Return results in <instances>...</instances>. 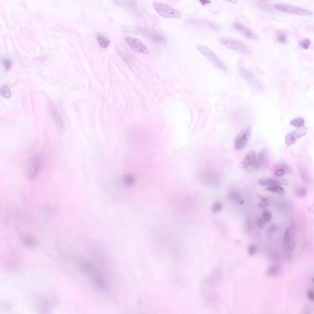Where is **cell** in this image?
<instances>
[{
	"instance_id": "5",
	"label": "cell",
	"mask_w": 314,
	"mask_h": 314,
	"mask_svg": "<svg viewBox=\"0 0 314 314\" xmlns=\"http://www.w3.org/2000/svg\"><path fill=\"white\" fill-rule=\"evenodd\" d=\"M197 50L204 57L217 67L224 71H227L225 65L212 51L208 47L201 45H198Z\"/></svg>"
},
{
	"instance_id": "12",
	"label": "cell",
	"mask_w": 314,
	"mask_h": 314,
	"mask_svg": "<svg viewBox=\"0 0 314 314\" xmlns=\"http://www.w3.org/2000/svg\"><path fill=\"white\" fill-rule=\"evenodd\" d=\"M234 28L237 31L247 38L254 40H258L259 37L247 27L238 22H235L233 25Z\"/></svg>"
},
{
	"instance_id": "24",
	"label": "cell",
	"mask_w": 314,
	"mask_h": 314,
	"mask_svg": "<svg viewBox=\"0 0 314 314\" xmlns=\"http://www.w3.org/2000/svg\"><path fill=\"white\" fill-rule=\"evenodd\" d=\"M222 208L221 204L219 202H217L213 205L211 209L213 212L216 213L220 211Z\"/></svg>"
},
{
	"instance_id": "33",
	"label": "cell",
	"mask_w": 314,
	"mask_h": 314,
	"mask_svg": "<svg viewBox=\"0 0 314 314\" xmlns=\"http://www.w3.org/2000/svg\"><path fill=\"white\" fill-rule=\"evenodd\" d=\"M200 3L202 6H205L210 3L211 2L207 0H201L199 1Z\"/></svg>"
},
{
	"instance_id": "16",
	"label": "cell",
	"mask_w": 314,
	"mask_h": 314,
	"mask_svg": "<svg viewBox=\"0 0 314 314\" xmlns=\"http://www.w3.org/2000/svg\"><path fill=\"white\" fill-rule=\"evenodd\" d=\"M97 38L100 45L103 48H106L110 44V40L103 35H99Z\"/></svg>"
},
{
	"instance_id": "7",
	"label": "cell",
	"mask_w": 314,
	"mask_h": 314,
	"mask_svg": "<svg viewBox=\"0 0 314 314\" xmlns=\"http://www.w3.org/2000/svg\"><path fill=\"white\" fill-rule=\"evenodd\" d=\"M269 159L268 152L266 148L262 149L256 154L252 167L260 171H265L268 166Z\"/></svg>"
},
{
	"instance_id": "4",
	"label": "cell",
	"mask_w": 314,
	"mask_h": 314,
	"mask_svg": "<svg viewBox=\"0 0 314 314\" xmlns=\"http://www.w3.org/2000/svg\"><path fill=\"white\" fill-rule=\"evenodd\" d=\"M252 133L250 126L244 127L236 136L235 142V148L238 151H241L246 146L250 139Z\"/></svg>"
},
{
	"instance_id": "31",
	"label": "cell",
	"mask_w": 314,
	"mask_h": 314,
	"mask_svg": "<svg viewBox=\"0 0 314 314\" xmlns=\"http://www.w3.org/2000/svg\"><path fill=\"white\" fill-rule=\"evenodd\" d=\"M307 295L308 298L310 301L311 302H313L314 300V294L313 289H309L307 292Z\"/></svg>"
},
{
	"instance_id": "10",
	"label": "cell",
	"mask_w": 314,
	"mask_h": 314,
	"mask_svg": "<svg viewBox=\"0 0 314 314\" xmlns=\"http://www.w3.org/2000/svg\"><path fill=\"white\" fill-rule=\"evenodd\" d=\"M254 150H251L246 155L239 163V166L242 169H246L252 167L256 155Z\"/></svg>"
},
{
	"instance_id": "21",
	"label": "cell",
	"mask_w": 314,
	"mask_h": 314,
	"mask_svg": "<svg viewBox=\"0 0 314 314\" xmlns=\"http://www.w3.org/2000/svg\"><path fill=\"white\" fill-rule=\"evenodd\" d=\"M1 94L2 96L7 98H10L11 95V91L7 85L4 86L1 89Z\"/></svg>"
},
{
	"instance_id": "26",
	"label": "cell",
	"mask_w": 314,
	"mask_h": 314,
	"mask_svg": "<svg viewBox=\"0 0 314 314\" xmlns=\"http://www.w3.org/2000/svg\"><path fill=\"white\" fill-rule=\"evenodd\" d=\"M258 197L259 199L261 200V202L259 205V207L264 208L268 205L269 202L268 200L267 199L260 195Z\"/></svg>"
},
{
	"instance_id": "25",
	"label": "cell",
	"mask_w": 314,
	"mask_h": 314,
	"mask_svg": "<svg viewBox=\"0 0 314 314\" xmlns=\"http://www.w3.org/2000/svg\"><path fill=\"white\" fill-rule=\"evenodd\" d=\"M286 173V171L284 169L278 167L275 170L274 175L277 177H281L284 175Z\"/></svg>"
},
{
	"instance_id": "3",
	"label": "cell",
	"mask_w": 314,
	"mask_h": 314,
	"mask_svg": "<svg viewBox=\"0 0 314 314\" xmlns=\"http://www.w3.org/2000/svg\"><path fill=\"white\" fill-rule=\"evenodd\" d=\"M218 42L228 49L244 54H249L250 52L242 42L238 40L223 37L218 39Z\"/></svg>"
},
{
	"instance_id": "23",
	"label": "cell",
	"mask_w": 314,
	"mask_h": 314,
	"mask_svg": "<svg viewBox=\"0 0 314 314\" xmlns=\"http://www.w3.org/2000/svg\"><path fill=\"white\" fill-rule=\"evenodd\" d=\"M299 44L303 49L307 50L309 48L311 44V41L309 39L305 38L300 41Z\"/></svg>"
},
{
	"instance_id": "32",
	"label": "cell",
	"mask_w": 314,
	"mask_h": 314,
	"mask_svg": "<svg viewBox=\"0 0 314 314\" xmlns=\"http://www.w3.org/2000/svg\"><path fill=\"white\" fill-rule=\"evenodd\" d=\"M257 251V248L255 245H251L250 247L249 250V253L251 255H254Z\"/></svg>"
},
{
	"instance_id": "28",
	"label": "cell",
	"mask_w": 314,
	"mask_h": 314,
	"mask_svg": "<svg viewBox=\"0 0 314 314\" xmlns=\"http://www.w3.org/2000/svg\"><path fill=\"white\" fill-rule=\"evenodd\" d=\"M3 64L5 69L7 71L9 70L11 66V62L8 59H4L3 61Z\"/></svg>"
},
{
	"instance_id": "15",
	"label": "cell",
	"mask_w": 314,
	"mask_h": 314,
	"mask_svg": "<svg viewBox=\"0 0 314 314\" xmlns=\"http://www.w3.org/2000/svg\"><path fill=\"white\" fill-rule=\"evenodd\" d=\"M265 190L272 193H277L281 195H283L285 192L284 188L278 185L267 187L265 188Z\"/></svg>"
},
{
	"instance_id": "17",
	"label": "cell",
	"mask_w": 314,
	"mask_h": 314,
	"mask_svg": "<svg viewBox=\"0 0 314 314\" xmlns=\"http://www.w3.org/2000/svg\"><path fill=\"white\" fill-rule=\"evenodd\" d=\"M307 128L306 127H303L297 129L294 132L297 139L301 138L305 135L307 132Z\"/></svg>"
},
{
	"instance_id": "9",
	"label": "cell",
	"mask_w": 314,
	"mask_h": 314,
	"mask_svg": "<svg viewBox=\"0 0 314 314\" xmlns=\"http://www.w3.org/2000/svg\"><path fill=\"white\" fill-rule=\"evenodd\" d=\"M126 40L133 51L144 55L148 53V49L139 39L129 37L126 38Z\"/></svg>"
},
{
	"instance_id": "22",
	"label": "cell",
	"mask_w": 314,
	"mask_h": 314,
	"mask_svg": "<svg viewBox=\"0 0 314 314\" xmlns=\"http://www.w3.org/2000/svg\"><path fill=\"white\" fill-rule=\"evenodd\" d=\"M272 217V214L268 210L265 209L263 213V219L267 223L270 222Z\"/></svg>"
},
{
	"instance_id": "34",
	"label": "cell",
	"mask_w": 314,
	"mask_h": 314,
	"mask_svg": "<svg viewBox=\"0 0 314 314\" xmlns=\"http://www.w3.org/2000/svg\"><path fill=\"white\" fill-rule=\"evenodd\" d=\"M229 1V2H230L231 3H236L237 2V1Z\"/></svg>"
},
{
	"instance_id": "6",
	"label": "cell",
	"mask_w": 314,
	"mask_h": 314,
	"mask_svg": "<svg viewBox=\"0 0 314 314\" xmlns=\"http://www.w3.org/2000/svg\"><path fill=\"white\" fill-rule=\"evenodd\" d=\"M274 7L278 10L298 16H310L313 13L309 10L288 4H276L274 5Z\"/></svg>"
},
{
	"instance_id": "1",
	"label": "cell",
	"mask_w": 314,
	"mask_h": 314,
	"mask_svg": "<svg viewBox=\"0 0 314 314\" xmlns=\"http://www.w3.org/2000/svg\"><path fill=\"white\" fill-rule=\"evenodd\" d=\"M152 6L158 14L162 17L167 19H181L182 18V14L180 12L168 5L158 2H154Z\"/></svg>"
},
{
	"instance_id": "18",
	"label": "cell",
	"mask_w": 314,
	"mask_h": 314,
	"mask_svg": "<svg viewBox=\"0 0 314 314\" xmlns=\"http://www.w3.org/2000/svg\"><path fill=\"white\" fill-rule=\"evenodd\" d=\"M297 139L296 136L293 132L286 136H285V140L286 145L290 146L292 145Z\"/></svg>"
},
{
	"instance_id": "13",
	"label": "cell",
	"mask_w": 314,
	"mask_h": 314,
	"mask_svg": "<svg viewBox=\"0 0 314 314\" xmlns=\"http://www.w3.org/2000/svg\"><path fill=\"white\" fill-rule=\"evenodd\" d=\"M280 270V267L279 265H273L267 268L265 271L266 274L269 276H275L278 274Z\"/></svg>"
},
{
	"instance_id": "2",
	"label": "cell",
	"mask_w": 314,
	"mask_h": 314,
	"mask_svg": "<svg viewBox=\"0 0 314 314\" xmlns=\"http://www.w3.org/2000/svg\"><path fill=\"white\" fill-rule=\"evenodd\" d=\"M41 161L40 157L34 155L27 161L25 168V174L27 178L33 179L36 176L40 169Z\"/></svg>"
},
{
	"instance_id": "20",
	"label": "cell",
	"mask_w": 314,
	"mask_h": 314,
	"mask_svg": "<svg viewBox=\"0 0 314 314\" xmlns=\"http://www.w3.org/2000/svg\"><path fill=\"white\" fill-rule=\"evenodd\" d=\"M230 199L235 201L238 203L241 202V198L240 194L235 191H231L229 195Z\"/></svg>"
},
{
	"instance_id": "27",
	"label": "cell",
	"mask_w": 314,
	"mask_h": 314,
	"mask_svg": "<svg viewBox=\"0 0 314 314\" xmlns=\"http://www.w3.org/2000/svg\"><path fill=\"white\" fill-rule=\"evenodd\" d=\"M277 39L278 42L283 43H285L287 41V37L284 34H280L278 35Z\"/></svg>"
},
{
	"instance_id": "8",
	"label": "cell",
	"mask_w": 314,
	"mask_h": 314,
	"mask_svg": "<svg viewBox=\"0 0 314 314\" xmlns=\"http://www.w3.org/2000/svg\"><path fill=\"white\" fill-rule=\"evenodd\" d=\"M294 232L292 226H289L285 230L283 238V246L285 250L291 252L293 250L295 246Z\"/></svg>"
},
{
	"instance_id": "29",
	"label": "cell",
	"mask_w": 314,
	"mask_h": 314,
	"mask_svg": "<svg viewBox=\"0 0 314 314\" xmlns=\"http://www.w3.org/2000/svg\"><path fill=\"white\" fill-rule=\"evenodd\" d=\"M257 225L259 229H263L265 226V221L262 218H259L257 221Z\"/></svg>"
},
{
	"instance_id": "19",
	"label": "cell",
	"mask_w": 314,
	"mask_h": 314,
	"mask_svg": "<svg viewBox=\"0 0 314 314\" xmlns=\"http://www.w3.org/2000/svg\"><path fill=\"white\" fill-rule=\"evenodd\" d=\"M307 190L304 186H300L297 187L295 190L296 195L299 197H303L307 194Z\"/></svg>"
},
{
	"instance_id": "11",
	"label": "cell",
	"mask_w": 314,
	"mask_h": 314,
	"mask_svg": "<svg viewBox=\"0 0 314 314\" xmlns=\"http://www.w3.org/2000/svg\"><path fill=\"white\" fill-rule=\"evenodd\" d=\"M259 185L262 187L286 185L287 181L283 179H277L272 177H267L260 179L259 181Z\"/></svg>"
},
{
	"instance_id": "30",
	"label": "cell",
	"mask_w": 314,
	"mask_h": 314,
	"mask_svg": "<svg viewBox=\"0 0 314 314\" xmlns=\"http://www.w3.org/2000/svg\"><path fill=\"white\" fill-rule=\"evenodd\" d=\"M279 229V226L276 223H274L272 224L269 228V231L270 232H275L277 231Z\"/></svg>"
},
{
	"instance_id": "14",
	"label": "cell",
	"mask_w": 314,
	"mask_h": 314,
	"mask_svg": "<svg viewBox=\"0 0 314 314\" xmlns=\"http://www.w3.org/2000/svg\"><path fill=\"white\" fill-rule=\"evenodd\" d=\"M305 121L304 118L301 117L296 118L290 121V124L292 126L298 128L304 127Z\"/></svg>"
}]
</instances>
